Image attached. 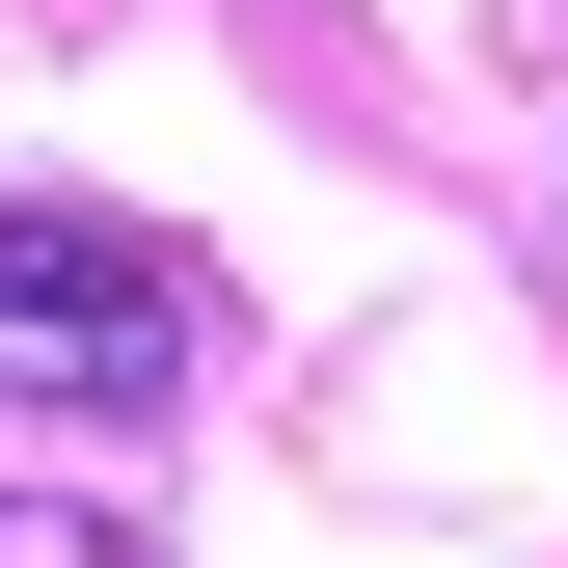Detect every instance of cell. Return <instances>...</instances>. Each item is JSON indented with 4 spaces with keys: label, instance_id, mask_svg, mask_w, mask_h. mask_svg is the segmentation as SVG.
Segmentation results:
<instances>
[{
    "label": "cell",
    "instance_id": "1",
    "mask_svg": "<svg viewBox=\"0 0 568 568\" xmlns=\"http://www.w3.org/2000/svg\"><path fill=\"white\" fill-rule=\"evenodd\" d=\"M190 379V271L82 217V190H28L0 217V406H54V434H135V406Z\"/></svg>",
    "mask_w": 568,
    "mask_h": 568
},
{
    "label": "cell",
    "instance_id": "2",
    "mask_svg": "<svg viewBox=\"0 0 568 568\" xmlns=\"http://www.w3.org/2000/svg\"><path fill=\"white\" fill-rule=\"evenodd\" d=\"M0 568H135V541L109 515H0Z\"/></svg>",
    "mask_w": 568,
    "mask_h": 568
}]
</instances>
